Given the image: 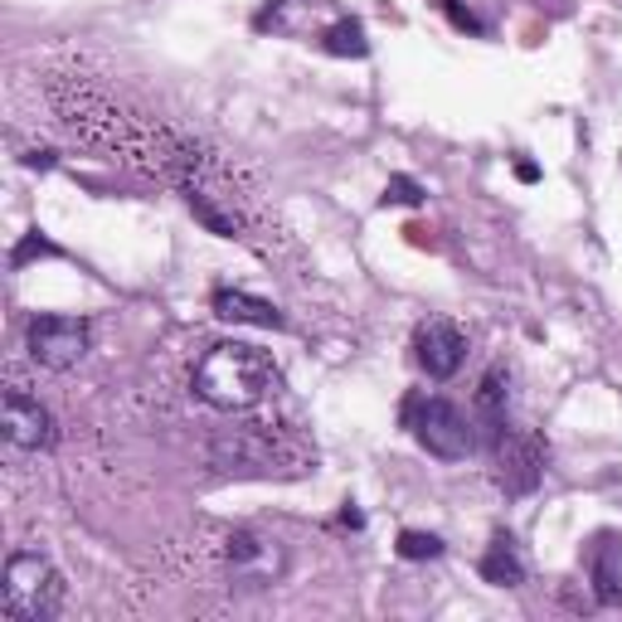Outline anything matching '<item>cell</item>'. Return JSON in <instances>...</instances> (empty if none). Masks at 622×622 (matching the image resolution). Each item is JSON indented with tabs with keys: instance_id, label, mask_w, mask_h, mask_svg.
<instances>
[{
	"instance_id": "obj_1",
	"label": "cell",
	"mask_w": 622,
	"mask_h": 622,
	"mask_svg": "<svg viewBox=\"0 0 622 622\" xmlns=\"http://www.w3.org/2000/svg\"><path fill=\"white\" fill-rule=\"evenodd\" d=\"M195 394L224 414H258L263 404L283 394V365L263 346L219 340L195 365Z\"/></svg>"
},
{
	"instance_id": "obj_2",
	"label": "cell",
	"mask_w": 622,
	"mask_h": 622,
	"mask_svg": "<svg viewBox=\"0 0 622 622\" xmlns=\"http://www.w3.org/2000/svg\"><path fill=\"white\" fill-rule=\"evenodd\" d=\"M209 462L229 476H297L312 467L316 453L287 423L244 418L209 438Z\"/></svg>"
},
{
	"instance_id": "obj_3",
	"label": "cell",
	"mask_w": 622,
	"mask_h": 622,
	"mask_svg": "<svg viewBox=\"0 0 622 622\" xmlns=\"http://www.w3.org/2000/svg\"><path fill=\"white\" fill-rule=\"evenodd\" d=\"M63 608V574L39 550H16L6 560L0 584V613L10 622H55Z\"/></svg>"
},
{
	"instance_id": "obj_4",
	"label": "cell",
	"mask_w": 622,
	"mask_h": 622,
	"mask_svg": "<svg viewBox=\"0 0 622 622\" xmlns=\"http://www.w3.org/2000/svg\"><path fill=\"white\" fill-rule=\"evenodd\" d=\"M399 418L428 457L462 462V457L476 453V423L462 414L453 399H443V394H408Z\"/></svg>"
},
{
	"instance_id": "obj_5",
	"label": "cell",
	"mask_w": 622,
	"mask_h": 622,
	"mask_svg": "<svg viewBox=\"0 0 622 622\" xmlns=\"http://www.w3.org/2000/svg\"><path fill=\"white\" fill-rule=\"evenodd\" d=\"M215 535H219L215 560H219V574L229 589H273L287 574L283 540L248 531V525H219Z\"/></svg>"
},
{
	"instance_id": "obj_6",
	"label": "cell",
	"mask_w": 622,
	"mask_h": 622,
	"mask_svg": "<svg viewBox=\"0 0 622 622\" xmlns=\"http://www.w3.org/2000/svg\"><path fill=\"white\" fill-rule=\"evenodd\" d=\"M24 351H30V361L45 369H73V365H83V355L92 351V326L83 316L45 312L24 326Z\"/></svg>"
},
{
	"instance_id": "obj_7",
	"label": "cell",
	"mask_w": 622,
	"mask_h": 622,
	"mask_svg": "<svg viewBox=\"0 0 622 622\" xmlns=\"http://www.w3.org/2000/svg\"><path fill=\"white\" fill-rule=\"evenodd\" d=\"M496 486L506 496H531L540 482H545L550 467V443L540 438L535 428H506V438L496 447Z\"/></svg>"
},
{
	"instance_id": "obj_8",
	"label": "cell",
	"mask_w": 622,
	"mask_h": 622,
	"mask_svg": "<svg viewBox=\"0 0 622 622\" xmlns=\"http://www.w3.org/2000/svg\"><path fill=\"white\" fill-rule=\"evenodd\" d=\"M0 428H6V443L16 447V453H45V447H55V418H49V408L20 385V375L6 379Z\"/></svg>"
},
{
	"instance_id": "obj_9",
	"label": "cell",
	"mask_w": 622,
	"mask_h": 622,
	"mask_svg": "<svg viewBox=\"0 0 622 622\" xmlns=\"http://www.w3.org/2000/svg\"><path fill=\"white\" fill-rule=\"evenodd\" d=\"M414 361L428 379H453L467 361V336L443 316H428V322L414 326Z\"/></svg>"
},
{
	"instance_id": "obj_10",
	"label": "cell",
	"mask_w": 622,
	"mask_h": 622,
	"mask_svg": "<svg viewBox=\"0 0 622 622\" xmlns=\"http://www.w3.org/2000/svg\"><path fill=\"white\" fill-rule=\"evenodd\" d=\"M472 423H476V438L486 447H496L511 428V369L506 365H492L482 379H476V394H472Z\"/></svg>"
},
{
	"instance_id": "obj_11",
	"label": "cell",
	"mask_w": 622,
	"mask_h": 622,
	"mask_svg": "<svg viewBox=\"0 0 622 622\" xmlns=\"http://www.w3.org/2000/svg\"><path fill=\"white\" fill-rule=\"evenodd\" d=\"M584 564H589L593 599H599L603 608L622 603V535L599 531V535L589 540V550H584Z\"/></svg>"
},
{
	"instance_id": "obj_12",
	"label": "cell",
	"mask_w": 622,
	"mask_h": 622,
	"mask_svg": "<svg viewBox=\"0 0 622 622\" xmlns=\"http://www.w3.org/2000/svg\"><path fill=\"white\" fill-rule=\"evenodd\" d=\"M209 307H215L219 322H234V326H263V330H283L287 326V316L277 312L273 302H263L254 293H238V287H215Z\"/></svg>"
},
{
	"instance_id": "obj_13",
	"label": "cell",
	"mask_w": 622,
	"mask_h": 622,
	"mask_svg": "<svg viewBox=\"0 0 622 622\" xmlns=\"http://www.w3.org/2000/svg\"><path fill=\"white\" fill-rule=\"evenodd\" d=\"M476 569H482V579L486 584H496V589H521L525 584V554L506 531L492 535V545H486V554H482V564Z\"/></svg>"
},
{
	"instance_id": "obj_14",
	"label": "cell",
	"mask_w": 622,
	"mask_h": 622,
	"mask_svg": "<svg viewBox=\"0 0 622 622\" xmlns=\"http://www.w3.org/2000/svg\"><path fill=\"white\" fill-rule=\"evenodd\" d=\"M322 49L336 59H365L369 55V39H365V24L361 20H336L330 30L322 34Z\"/></svg>"
},
{
	"instance_id": "obj_15",
	"label": "cell",
	"mask_w": 622,
	"mask_h": 622,
	"mask_svg": "<svg viewBox=\"0 0 622 622\" xmlns=\"http://www.w3.org/2000/svg\"><path fill=\"white\" fill-rule=\"evenodd\" d=\"M447 545H443V535H433V531H404L399 535V545H394V554L408 564H418V560H438Z\"/></svg>"
},
{
	"instance_id": "obj_16",
	"label": "cell",
	"mask_w": 622,
	"mask_h": 622,
	"mask_svg": "<svg viewBox=\"0 0 622 622\" xmlns=\"http://www.w3.org/2000/svg\"><path fill=\"white\" fill-rule=\"evenodd\" d=\"M30 258H59V248H55L45 234L34 229V234H24V244L16 248V254H10V268H24V263H30Z\"/></svg>"
},
{
	"instance_id": "obj_17",
	"label": "cell",
	"mask_w": 622,
	"mask_h": 622,
	"mask_svg": "<svg viewBox=\"0 0 622 622\" xmlns=\"http://www.w3.org/2000/svg\"><path fill=\"white\" fill-rule=\"evenodd\" d=\"M385 205H423V185L414 176H389L385 185Z\"/></svg>"
},
{
	"instance_id": "obj_18",
	"label": "cell",
	"mask_w": 622,
	"mask_h": 622,
	"mask_svg": "<svg viewBox=\"0 0 622 622\" xmlns=\"http://www.w3.org/2000/svg\"><path fill=\"white\" fill-rule=\"evenodd\" d=\"M515 176H521L525 185H535V180H540V166H535V161H515Z\"/></svg>"
},
{
	"instance_id": "obj_19",
	"label": "cell",
	"mask_w": 622,
	"mask_h": 622,
	"mask_svg": "<svg viewBox=\"0 0 622 622\" xmlns=\"http://www.w3.org/2000/svg\"><path fill=\"white\" fill-rule=\"evenodd\" d=\"M340 521H346V525H355V531H361V525H365V515H361V511H351V506H346V511H340Z\"/></svg>"
}]
</instances>
